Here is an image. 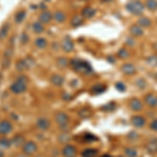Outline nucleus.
Segmentation results:
<instances>
[{
	"instance_id": "2f4dec72",
	"label": "nucleus",
	"mask_w": 157,
	"mask_h": 157,
	"mask_svg": "<svg viewBox=\"0 0 157 157\" xmlns=\"http://www.w3.org/2000/svg\"><path fill=\"white\" fill-rule=\"evenodd\" d=\"M58 64H59L60 66L64 67L68 64V60L66 58H59V59H58Z\"/></svg>"
},
{
	"instance_id": "c9c22d12",
	"label": "nucleus",
	"mask_w": 157,
	"mask_h": 157,
	"mask_svg": "<svg viewBox=\"0 0 157 157\" xmlns=\"http://www.w3.org/2000/svg\"><path fill=\"white\" fill-rule=\"evenodd\" d=\"M150 129L153 131H157V120H154L151 121L150 124Z\"/></svg>"
},
{
	"instance_id": "f8f14e48",
	"label": "nucleus",
	"mask_w": 157,
	"mask_h": 157,
	"mask_svg": "<svg viewBox=\"0 0 157 157\" xmlns=\"http://www.w3.org/2000/svg\"><path fill=\"white\" fill-rule=\"evenodd\" d=\"M12 131V125L11 123L6 121H3L0 123V134H7Z\"/></svg>"
},
{
	"instance_id": "dca6fc26",
	"label": "nucleus",
	"mask_w": 157,
	"mask_h": 157,
	"mask_svg": "<svg viewBox=\"0 0 157 157\" xmlns=\"http://www.w3.org/2000/svg\"><path fill=\"white\" fill-rule=\"evenodd\" d=\"M37 126L40 130L46 131L49 127V121H47L46 118H40V120H38L37 121Z\"/></svg>"
},
{
	"instance_id": "4be33fe9",
	"label": "nucleus",
	"mask_w": 157,
	"mask_h": 157,
	"mask_svg": "<svg viewBox=\"0 0 157 157\" xmlns=\"http://www.w3.org/2000/svg\"><path fill=\"white\" fill-rule=\"evenodd\" d=\"M94 14H95V11L90 6L85 7L82 11V16L84 17V18H91L92 16H94Z\"/></svg>"
},
{
	"instance_id": "9b49d317",
	"label": "nucleus",
	"mask_w": 157,
	"mask_h": 157,
	"mask_svg": "<svg viewBox=\"0 0 157 157\" xmlns=\"http://www.w3.org/2000/svg\"><path fill=\"white\" fill-rule=\"evenodd\" d=\"M145 102L150 107H157V97H155L154 94H151V93L147 94L145 98Z\"/></svg>"
},
{
	"instance_id": "4468645a",
	"label": "nucleus",
	"mask_w": 157,
	"mask_h": 157,
	"mask_svg": "<svg viewBox=\"0 0 157 157\" xmlns=\"http://www.w3.org/2000/svg\"><path fill=\"white\" fill-rule=\"evenodd\" d=\"M130 33H131V35L134 37H140L144 35L143 27H140L139 25H132L131 29H130Z\"/></svg>"
},
{
	"instance_id": "bb28decb",
	"label": "nucleus",
	"mask_w": 157,
	"mask_h": 157,
	"mask_svg": "<svg viewBox=\"0 0 157 157\" xmlns=\"http://www.w3.org/2000/svg\"><path fill=\"white\" fill-rule=\"evenodd\" d=\"M98 151L93 150V149H86L82 152V156L83 157H94L97 155Z\"/></svg>"
},
{
	"instance_id": "a19ab883",
	"label": "nucleus",
	"mask_w": 157,
	"mask_h": 157,
	"mask_svg": "<svg viewBox=\"0 0 157 157\" xmlns=\"http://www.w3.org/2000/svg\"><path fill=\"white\" fill-rule=\"evenodd\" d=\"M46 1H48V0H46Z\"/></svg>"
},
{
	"instance_id": "6e6552de",
	"label": "nucleus",
	"mask_w": 157,
	"mask_h": 157,
	"mask_svg": "<svg viewBox=\"0 0 157 157\" xmlns=\"http://www.w3.org/2000/svg\"><path fill=\"white\" fill-rule=\"evenodd\" d=\"M62 48L64 52H72L73 48H75V45H73V42L70 38H68V37L65 38L64 41H63V43H62Z\"/></svg>"
},
{
	"instance_id": "cd10ccee",
	"label": "nucleus",
	"mask_w": 157,
	"mask_h": 157,
	"mask_svg": "<svg viewBox=\"0 0 157 157\" xmlns=\"http://www.w3.org/2000/svg\"><path fill=\"white\" fill-rule=\"evenodd\" d=\"M83 18H81V17H78V16H77V17H73L72 18V20H71V25L72 26H80L81 24L83 23Z\"/></svg>"
},
{
	"instance_id": "423d86ee",
	"label": "nucleus",
	"mask_w": 157,
	"mask_h": 157,
	"mask_svg": "<svg viewBox=\"0 0 157 157\" xmlns=\"http://www.w3.org/2000/svg\"><path fill=\"white\" fill-rule=\"evenodd\" d=\"M62 153H63V155H64V157H75L77 150H75V148L73 146L67 145L63 148Z\"/></svg>"
},
{
	"instance_id": "a211bd4d",
	"label": "nucleus",
	"mask_w": 157,
	"mask_h": 157,
	"mask_svg": "<svg viewBox=\"0 0 157 157\" xmlns=\"http://www.w3.org/2000/svg\"><path fill=\"white\" fill-rule=\"evenodd\" d=\"M32 29H33V32L36 33V34H41V33L44 32V25L40 21H36L33 23Z\"/></svg>"
},
{
	"instance_id": "6ab92c4d",
	"label": "nucleus",
	"mask_w": 157,
	"mask_h": 157,
	"mask_svg": "<svg viewBox=\"0 0 157 157\" xmlns=\"http://www.w3.org/2000/svg\"><path fill=\"white\" fill-rule=\"evenodd\" d=\"M52 19L56 20V22H58V23H62V22L65 21V19H66V16H65V14L63 12L57 11L54 15H52Z\"/></svg>"
},
{
	"instance_id": "1a4fd4ad",
	"label": "nucleus",
	"mask_w": 157,
	"mask_h": 157,
	"mask_svg": "<svg viewBox=\"0 0 157 157\" xmlns=\"http://www.w3.org/2000/svg\"><path fill=\"white\" fill-rule=\"evenodd\" d=\"M121 71L125 73V75H132L136 72V68L134 65L130 64V63H127V64H124L123 66H121Z\"/></svg>"
},
{
	"instance_id": "412c9836",
	"label": "nucleus",
	"mask_w": 157,
	"mask_h": 157,
	"mask_svg": "<svg viewBox=\"0 0 157 157\" xmlns=\"http://www.w3.org/2000/svg\"><path fill=\"white\" fill-rule=\"evenodd\" d=\"M26 18V12L25 11H19L15 14V22L16 23H22Z\"/></svg>"
},
{
	"instance_id": "c85d7f7f",
	"label": "nucleus",
	"mask_w": 157,
	"mask_h": 157,
	"mask_svg": "<svg viewBox=\"0 0 157 157\" xmlns=\"http://www.w3.org/2000/svg\"><path fill=\"white\" fill-rule=\"evenodd\" d=\"M125 154L128 157H136L137 156V152H136L135 149H133V148H127L125 150Z\"/></svg>"
},
{
	"instance_id": "ddd939ff",
	"label": "nucleus",
	"mask_w": 157,
	"mask_h": 157,
	"mask_svg": "<svg viewBox=\"0 0 157 157\" xmlns=\"http://www.w3.org/2000/svg\"><path fill=\"white\" fill-rule=\"evenodd\" d=\"M147 151L150 154H155L157 152V139H152L146 146Z\"/></svg>"
},
{
	"instance_id": "e433bc0d",
	"label": "nucleus",
	"mask_w": 157,
	"mask_h": 157,
	"mask_svg": "<svg viewBox=\"0 0 157 157\" xmlns=\"http://www.w3.org/2000/svg\"><path fill=\"white\" fill-rule=\"evenodd\" d=\"M154 62H156L157 63V57H151V58H149L148 59V63L149 64H152V65H155V63Z\"/></svg>"
},
{
	"instance_id": "473e14b6",
	"label": "nucleus",
	"mask_w": 157,
	"mask_h": 157,
	"mask_svg": "<svg viewBox=\"0 0 157 157\" xmlns=\"http://www.w3.org/2000/svg\"><path fill=\"white\" fill-rule=\"evenodd\" d=\"M10 145H11V141H10L9 139L2 138L1 140H0V146L3 147V148H7V147H10Z\"/></svg>"
},
{
	"instance_id": "0eeeda50",
	"label": "nucleus",
	"mask_w": 157,
	"mask_h": 157,
	"mask_svg": "<svg viewBox=\"0 0 157 157\" xmlns=\"http://www.w3.org/2000/svg\"><path fill=\"white\" fill-rule=\"evenodd\" d=\"M132 125L136 128H141L146 125V118L141 115H135L132 117Z\"/></svg>"
},
{
	"instance_id": "f257e3e1",
	"label": "nucleus",
	"mask_w": 157,
	"mask_h": 157,
	"mask_svg": "<svg viewBox=\"0 0 157 157\" xmlns=\"http://www.w3.org/2000/svg\"><path fill=\"white\" fill-rule=\"evenodd\" d=\"M126 9H127L132 15L140 16L144 13L145 6H144V3H141L140 1H138V0H133V1L128 2L127 6H126Z\"/></svg>"
},
{
	"instance_id": "58836bf2",
	"label": "nucleus",
	"mask_w": 157,
	"mask_h": 157,
	"mask_svg": "<svg viewBox=\"0 0 157 157\" xmlns=\"http://www.w3.org/2000/svg\"><path fill=\"white\" fill-rule=\"evenodd\" d=\"M94 139H97V138H95L93 135H89V134H88V135H86V137H85V140H88V141L94 140Z\"/></svg>"
},
{
	"instance_id": "393cba45",
	"label": "nucleus",
	"mask_w": 157,
	"mask_h": 157,
	"mask_svg": "<svg viewBox=\"0 0 157 157\" xmlns=\"http://www.w3.org/2000/svg\"><path fill=\"white\" fill-rule=\"evenodd\" d=\"M146 6L150 11H156L157 10V0H146Z\"/></svg>"
},
{
	"instance_id": "f03ea898",
	"label": "nucleus",
	"mask_w": 157,
	"mask_h": 157,
	"mask_svg": "<svg viewBox=\"0 0 157 157\" xmlns=\"http://www.w3.org/2000/svg\"><path fill=\"white\" fill-rule=\"evenodd\" d=\"M71 66L75 71L83 72V73H90L92 71V68L89 65V63L86 61L81 60H72L71 61Z\"/></svg>"
},
{
	"instance_id": "4c0bfd02",
	"label": "nucleus",
	"mask_w": 157,
	"mask_h": 157,
	"mask_svg": "<svg viewBox=\"0 0 157 157\" xmlns=\"http://www.w3.org/2000/svg\"><path fill=\"white\" fill-rule=\"evenodd\" d=\"M27 41H29V36H27L25 33H23V34H22V38H21V42L24 44V43H27Z\"/></svg>"
},
{
	"instance_id": "f3484780",
	"label": "nucleus",
	"mask_w": 157,
	"mask_h": 157,
	"mask_svg": "<svg viewBox=\"0 0 157 157\" xmlns=\"http://www.w3.org/2000/svg\"><path fill=\"white\" fill-rule=\"evenodd\" d=\"M10 32V24L9 23H4L0 27V40H4L7 37Z\"/></svg>"
},
{
	"instance_id": "f704fd0d",
	"label": "nucleus",
	"mask_w": 157,
	"mask_h": 157,
	"mask_svg": "<svg viewBox=\"0 0 157 157\" xmlns=\"http://www.w3.org/2000/svg\"><path fill=\"white\" fill-rule=\"evenodd\" d=\"M116 89L121 91V92H124V91L126 90V86L123 84V83H116Z\"/></svg>"
},
{
	"instance_id": "c756f323",
	"label": "nucleus",
	"mask_w": 157,
	"mask_h": 157,
	"mask_svg": "<svg viewBox=\"0 0 157 157\" xmlns=\"http://www.w3.org/2000/svg\"><path fill=\"white\" fill-rule=\"evenodd\" d=\"M103 91H105V87H104L103 85H95V86H93V87H92L91 92L95 93V94H98V93L103 92Z\"/></svg>"
},
{
	"instance_id": "39448f33",
	"label": "nucleus",
	"mask_w": 157,
	"mask_h": 157,
	"mask_svg": "<svg viewBox=\"0 0 157 157\" xmlns=\"http://www.w3.org/2000/svg\"><path fill=\"white\" fill-rule=\"evenodd\" d=\"M52 20V14L48 11H43L39 15V21L43 24H48Z\"/></svg>"
},
{
	"instance_id": "5701e85b",
	"label": "nucleus",
	"mask_w": 157,
	"mask_h": 157,
	"mask_svg": "<svg viewBox=\"0 0 157 157\" xmlns=\"http://www.w3.org/2000/svg\"><path fill=\"white\" fill-rule=\"evenodd\" d=\"M27 67H29V62L26 60H19L16 63V69L18 71H23V70L27 69Z\"/></svg>"
},
{
	"instance_id": "9d476101",
	"label": "nucleus",
	"mask_w": 157,
	"mask_h": 157,
	"mask_svg": "<svg viewBox=\"0 0 157 157\" xmlns=\"http://www.w3.org/2000/svg\"><path fill=\"white\" fill-rule=\"evenodd\" d=\"M130 108L132 109L133 111H140L143 109V102L138 98H133V100L130 101Z\"/></svg>"
},
{
	"instance_id": "7ed1b4c3",
	"label": "nucleus",
	"mask_w": 157,
	"mask_h": 157,
	"mask_svg": "<svg viewBox=\"0 0 157 157\" xmlns=\"http://www.w3.org/2000/svg\"><path fill=\"white\" fill-rule=\"evenodd\" d=\"M26 90V78L25 77H19L17 80L11 85V91L16 94L22 93Z\"/></svg>"
},
{
	"instance_id": "aec40b11",
	"label": "nucleus",
	"mask_w": 157,
	"mask_h": 157,
	"mask_svg": "<svg viewBox=\"0 0 157 157\" xmlns=\"http://www.w3.org/2000/svg\"><path fill=\"white\" fill-rule=\"evenodd\" d=\"M56 121H57V123L60 126H65L68 121V116L65 113H59V114L56 116Z\"/></svg>"
},
{
	"instance_id": "2eb2a0df",
	"label": "nucleus",
	"mask_w": 157,
	"mask_h": 157,
	"mask_svg": "<svg viewBox=\"0 0 157 157\" xmlns=\"http://www.w3.org/2000/svg\"><path fill=\"white\" fill-rule=\"evenodd\" d=\"M35 46H36L37 48H39V49H44L45 47L47 46L46 39H45V38H43V37L37 38V39L35 40Z\"/></svg>"
},
{
	"instance_id": "a878e982",
	"label": "nucleus",
	"mask_w": 157,
	"mask_h": 157,
	"mask_svg": "<svg viewBox=\"0 0 157 157\" xmlns=\"http://www.w3.org/2000/svg\"><path fill=\"white\" fill-rule=\"evenodd\" d=\"M152 24L151 20L149 18H147V17H141V18H139L138 20V25L140 27H148L150 26Z\"/></svg>"
},
{
	"instance_id": "b1692460",
	"label": "nucleus",
	"mask_w": 157,
	"mask_h": 157,
	"mask_svg": "<svg viewBox=\"0 0 157 157\" xmlns=\"http://www.w3.org/2000/svg\"><path fill=\"white\" fill-rule=\"evenodd\" d=\"M50 81H52V83L56 85V86H60L63 84V82H64V78L63 77H61L59 75H54L52 78H50Z\"/></svg>"
},
{
	"instance_id": "72a5a7b5",
	"label": "nucleus",
	"mask_w": 157,
	"mask_h": 157,
	"mask_svg": "<svg viewBox=\"0 0 157 157\" xmlns=\"http://www.w3.org/2000/svg\"><path fill=\"white\" fill-rule=\"evenodd\" d=\"M136 85L138 86L140 89H144V88L146 87V85H147V83H146V81L144 80V78H139V80L136 82Z\"/></svg>"
},
{
	"instance_id": "ea45409f",
	"label": "nucleus",
	"mask_w": 157,
	"mask_h": 157,
	"mask_svg": "<svg viewBox=\"0 0 157 157\" xmlns=\"http://www.w3.org/2000/svg\"><path fill=\"white\" fill-rule=\"evenodd\" d=\"M126 42H127L128 44H129V46H133V45H134V43H135V42H134V40L132 39V38H129V39H128Z\"/></svg>"
},
{
	"instance_id": "7c9ffc66",
	"label": "nucleus",
	"mask_w": 157,
	"mask_h": 157,
	"mask_svg": "<svg viewBox=\"0 0 157 157\" xmlns=\"http://www.w3.org/2000/svg\"><path fill=\"white\" fill-rule=\"evenodd\" d=\"M117 56H118V58H121V59H126V58L129 57V52H128L127 49L121 48V49L118 50Z\"/></svg>"
},
{
	"instance_id": "20e7f679",
	"label": "nucleus",
	"mask_w": 157,
	"mask_h": 157,
	"mask_svg": "<svg viewBox=\"0 0 157 157\" xmlns=\"http://www.w3.org/2000/svg\"><path fill=\"white\" fill-rule=\"evenodd\" d=\"M37 151V145L34 141H27L23 145V152L26 155H32Z\"/></svg>"
}]
</instances>
